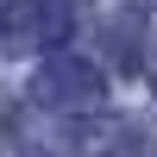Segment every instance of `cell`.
Instances as JSON below:
<instances>
[{
    "label": "cell",
    "instance_id": "3",
    "mask_svg": "<svg viewBox=\"0 0 157 157\" xmlns=\"http://www.w3.org/2000/svg\"><path fill=\"white\" fill-rule=\"evenodd\" d=\"M82 157H138V138L132 126H94V132H82Z\"/></svg>",
    "mask_w": 157,
    "mask_h": 157
},
{
    "label": "cell",
    "instance_id": "1",
    "mask_svg": "<svg viewBox=\"0 0 157 157\" xmlns=\"http://www.w3.org/2000/svg\"><path fill=\"white\" fill-rule=\"evenodd\" d=\"M63 38H69V13H63L57 0H6V13H0V44H6L13 57H25V50H57Z\"/></svg>",
    "mask_w": 157,
    "mask_h": 157
},
{
    "label": "cell",
    "instance_id": "2",
    "mask_svg": "<svg viewBox=\"0 0 157 157\" xmlns=\"http://www.w3.org/2000/svg\"><path fill=\"white\" fill-rule=\"evenodd\" d=\"M101 94H107V82H101V69L82 63V57H50L44 69H38V101H44V107L88 113V107H101Z\"/></svg>",
    "mask_w": 157,
    "mask_h": 157
}]
</instances>
